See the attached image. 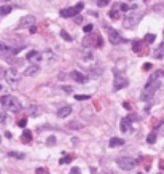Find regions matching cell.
I'll use <instances>...</instances> for the list:
<instances>
[{
    "instance_id": "1",
    "label": "cell",
    "mask_w": 164,
    "mask_h": 174,
    "mask_svg": "<svg viewBox=\"0 0 164 174\" xmlns=\"http://www.w3.org/2000/svg\"><path fill=\"white\" fill-rule=\"evenodd\" d=\"M163 75L161 70H156L154 74L151 75V78L148 80V83L145 85V88L142 90V94H140V99L142 101H150L156 93V90L161 86V81H159V77Z\"/></svg>"
},
{
    "instance_id": "2",
    "label": "cell",
    "mask_w": 164,
    "mask_h": 174,
    "mask_svg": "<svg viewBox=\"0 0 164 174\" xmlns=\"http://www.w3.org/2000/svg\"><path fill=\"white\" fill-rule=\"evenodd\" d=\"M0 104H2V107L7 109V110H11V112L21 110V102L15 98V96H2V98H0Z\"/></svg>"
},
{
    "instance_id": "3",
    "label": "cell",
    "mask_w": 164,
    "mask_h": 174,
    "mask_svg": "<svg viewBox=\"0 0 164 174\" xmlns=\"http://www.w3.org/2000/svg\"><path fill=\"white\" fill-rule=\"evenodd\" d=\"M142 19V13L140 11H128L124 16V27H128V29H134L135 26L139 24V21Z\"/></svg>"
},
{
    "instance_id": "4",
    "label": "cell",
    "mask_w": 164,
    "mask_h": 174,
    "mask_svg": "<svg viewBox=\"0 0 164 174\" xmlns=\"http://www.w3.org/2000/svg\"><path fill=\"white\" fill-rule=\"evenodd\" d=\"M116 164H118L123 171H131V169L135 168L137 161H135L134 158H129V157H120V158H116Z\"/></svg>"
},
{
    "instance_id": "5",
    "label": "cell",
    "mask_w": 164,
    "mask_h": 174,
    "mask_svg": "<svg viewBox=\"0 0 164 174\" xmlns=\"http://www.w3.org/2000/svg\"><path fill=\"white\" fill-rule=\"evenodd\" d=\"M83 7H85V5L80 2V3H77L75 7L64 8V10H61V16H62V18H72V16H75V15H78V13L83 10Z\"/></svg>"
},
{
    "instance_id": "6",
    "label": "cell",
    "mask_w": 164,
    "mask_h": 174,
    "mask_svg": "<svg viewBox=\"0 0 164 174\" xmlns=\"http://www.w3.org/2000/svg\"><path fill=\"white\" fill-rule=\"evenodd\" d=\"M105 30H107V35H109V40H110V43H112V45H120V43H123V42H124L123 37H121V35H120L115 29H112V27L107 26V27H105Z\"/></svg>"
},
{
    "instance_id": "7",
    "label": "cell",
    "mask_w": 164,
    "mask_h": 174,
    "mask_svg": "<svg viewBox=\"0 0 164 174\" xmlns=\"http://www.w3.org/2000/svg\"><path fill=\"white\" fill-rule=\"evenodd\" d=\"M128 85H129V80L126 78L124 75H121V74H116V75H115V80H113V88H115L116 91L126 88Z\"/></svg>"
},
{
    "instance_id": "8",
    "label": "cell",
    "mask_w": 164,
    "mask_h": 174,
    "mask_svg": "<svg viewBox=\"0 0 164 174\" xmlns=\"http://www.w3.org/2000/svg\"><path fill=\"white\" fill-rule=\"evenodd\" d=\"M32 26H35V18L32 16V15H27L24 18H21L19 29H24V27H32Z\"/></svg>"
},
{
    "instance_id": "9",
    "label": "cell",
    "mask_w": 164,
    "mask_h": 174,
    "mask_svg": "<svg viewBox=\"0 0 164 174\" xmlns=\"http://www.w3.org/2000/svg\"><path fill=\"white\" fill-rule=\"evenodd\" d=\"M70 77H72V80H75L77 83H86V81L89 80V75H83L81 72H78V70H73L72 74H70Z\"/></svg>"
},
{
    "instance_id": "10",
    "label": "cell",
    "mask_w": 164,
    "mask_h": 174,
    "mask_svg": "<svg viewBox=\"0 0 164 174\" xmlns=\"http://www.w3.org/2000/svg\"><path fill=\"white\" fill-rule=\"evenodd\" d=\"M26 59L27 61H30V62H34V64H37V62H40L41 59H43V54L38 53V51H29L27 53V56H26Z\"/></svg>"
},
{
    "instance_id": "11",
    "label": "cell",
    "mask_w": 164,
    "mask_h": 174,
    "mask_svg": "<svg viewBox=\"0 0 164 174\" xmlns=\"http://www.w3.org/2000/svg\"><path fill=\"white\" fill-rule=\"evenodd\" d=\"M5 80L8 81V83H15V81H18V74H16V69L15 67H11V69H8V70H7Z\"/></svg>"
},
{
    "instance_id": "12",
    "label": "cell",
    "mask_w": 164,
    "mask_h": 174,
    "mask_svg": "<svg viewBox=\"0 0 164 174\" xmlns=\"http://www.w3.org/2000/svg\"><path fill=\"white\" fill-rule=\"evenodd\" d=\"M0 54H2V56H5V58H10V56H13V48L8 47L7 43L0 42Z\"/></svg>"
},
{
    "instance_id": "13",
    "label": "cell",
    "mask_w": 164,
    "mask_h": 174,
    "mask_svg": "<svg viewBox=\"0 0 164 174\" xmlns=\"http://www.w3.org/2000/svg\"><path fill=\"white\" fill-rule=\"evenodd\" d=\"M40 72V66L38 64H32V66H29L24 70V75H27V77H32V75H35V74H38Z\"/></svg>"
},
{
    "instance_id": "14",
    "label": "cell",
    "mask_w": 164,
    "mask_h": 174,
    "mask_svg": "<svg viewBox=\"0 0 164 174\" xmlns=\"http://www.w3.org/2000/svg\"><path fill=\"white\" fill-rule=\"evenodd\" d=\"M70 113H72V107L65 106V107H62V109H59L58 110V117L59 118H65V117H69Z\"/></svg>"
},
{
    "instance_id": "15",
    "label": "cell",
    "mask_w": 164,
    "mask_h": 174,
    "mask_svg": "<svg viewBox=\"0 0 164 174\" xmlns=\"http://www.w3.org/2000/svg\"><path fill=\"white\" fill-rule=\"evenodd\" d=\"M153 56H154V59H163L164 58V43H161L156 50H154Z\"/></svg>"
},
{
    "instance_id": "16",
    "label": "cell",
    "mask_w": 164,
    "mask_h": 174,
    "mask_svg": "<svg viewBox=\"0 0 164 174\" xmlns=\"http://www.w3.org/2000/svg\"><path fill=\"white\" fill-rule=\"evenodd\" d=\"M21 141L24 144H29L32 141V133L29 130H24V131H22V134H21Z\"/></svg>"
},
{
    "instance_id": "17",
    "label": "cell",
    "mask_w": 164,
    "mask_h": 174,
    "mask_svg": "<svg viewBox=\"0 0 164 174\" xmlns=\"http://www.w3.org/2000/svg\"><path fill=\"white\" fill-rule=\"evenodd\" d=\"M123 144H124V139H121V137H112L110 142H109L110 147H120Z\"/></svg>"
},
{
    "instance_id": "18",
    "label": "cell",
    "mask_w": 164,
    "mask_h": 174,
    "mask_svg": "<svg viewBox=\"0 0 164 174\" xmlns=\"http://www.w3.org/2000/svg\"><path fill=\"white\" fill-rule=\"evenodd\" d=\"M129 126H131V120H129V117L123 118V120H121V131L126 133V131L129 130Z\"/></svg>"
},
{
    "instance_id": "19",
    "label": "cell",
    "mask_w": 164,
    "mask_h": 174,
    "mask_svg": "<svg viewBox=\"0 0 164 174\" xmlns=\"http://www.w3.org/2000/svg\"><path fill=\"white\" fill-rule=\"evenodd\" d=\"M140 47H142V42H140V40H134V42H132V50L135 53L140 51Z\"/></svg>"
},
{
    "instance_id": "20",
    "label": "cell",
    "mask_w": 164,
    "mask_h": 174,
    "mask_svg": "<svg viewBox=\"0 0 164 174\" xmlns=\"http://www.w3.org/2000/svg\"><path fill=\"white\" fill-rule=\"evenodd\" d=\"M147 142L148 144H154V142H156V133H150V134L147 136Z\"/></svg>"
},
{
    "instance_id": "21",
    "label": "cell",
    "mask_w": 164,
    "mask_h": 174,
    "mask_svg": "<svg viewBox=\"0 0 164 174\" xmlns=\"http://www.w3.org/2000/svg\"><path fill=\"white\" fill-rule=\"evenodd\" d=\"M118 8H120V7H118ZM118 8L115 7L113 10H112V11L109 13V16L112 18V19H118V16H120V13H118Z\"/></svg>"
},
{
    "instance_id": "22",
    "label": "cell",
    "mask_w": 164,
    "mask_h": 174,
    "mask_svg": "<svg viewBox=\"0 0 164 174\" xmlns=\"http://www.w3.org/2000/svg\"><path fill=\"white\" fill-rule=\"evenodd\" d=\"M8 155H10L11 158H19V160H22V158L26 157L24 153H19V152H10V153H8Z\"/></svg>"
},
{
    "instance_id": "23",
    "label": "cell",
    "mask_w": 164,
    "mask_h": 174,
    "mask_svg": "<svg viewBox=\"0 0 164 174\" xmlns=\"http://www.w3.org/2000/svg\"><path fill=\"white\" fill-rule=\"evenodd\" d=\"M154 39H156V35H153V34H147V35H145V42H147V43H153Z\"/></svg>"
},
{
    "instance_id": "24",
    "label": "cell",
    "mask_w": 164,
    "mask_h": 174,
    "mask_svg": "<svg viewBox=\"0 0 164 174\" xmlns=\"http://www.w3.org/2000/svg\"><path fill=\"white\" fill-rule=\"evenodd\" d=\"M10 11H11V7H10V5H7V7H2V8H0V15H8Z\"/></svg>"
},
{
    "instance_id": "25",
    "label": "cell",
    "mask_w": 164,
    "mask_h": 174,
    "mask_svg": "<svg viewBox=\"0 0 164 174\" xmlns=\"http://www.w3.org/2000/svg\"><path fill=\"white\" fill-rule=\"evenodd\" d=\"M75 99L77 101H85V99H91V96L89 94H77L75 96Z\"/></svg>"
},
{
    "instance_id": "26",
    "label": "cell",
    "mask_w": 164,
    "mask_h": 174,
    "mask_svg": "<svg viewBox=\"0 0 164 174\" xmlns=\"http://www.w3.org/2000/svg\"><path fill=\"white\" fill-rule=\"evenodd\" d=\"M61 37H62L64 40H67V42H72V37H70L65 30H61Z\"/></svg>"
},
{
    "instance_id": "27",
    "label": "cell",
    "mask_w": 164,
    "mask_h": 174,
    "mask_svg": "<svg viewBox=\"0 0 164 174\" xmlns=\"http://www.w3.org/2000/svg\"><path fill=\"white\" fill-rule=\"evenodd\" d=\"M72 161V157H64V158H61V164H67V163H70Z\"/></svg>"
},
{
    "instance_id": "28",
    "label": "cell",
    "mask_w": 164,
    "mask_h": 174,
    "mask_svg": "<svg viewBox=\"0 0 164 174\" xmlns=\"http://www.w3.org/2000/svg\"><path fill=\"white\" fill-rule=\"evenodd\" d=\"M110 3V0H97V5L99 7H107Z\"/></svg>"
},
{
    "instance_id": "29",
    "label": "cell",
    "mask_w": 164,
    "mask_h": 174,
    "mask_svg": "<svg viewBox=\"0 0 164 174\" xmlns=\"http://www.w3.org/2000/svg\"><path fill=\"white\" fill-rule=\"evenodd\" d=\"M92 27H94V26H92V24H86L85 27H83V30H85L86 34H89V32H92Z\"/></svg>"
},
{
    "instance_id": "30",
    "label": "cell",
    "mask_w": 164,
    "mask_h": 174,
    "mask_svg": "<svg viewBox=\"0 0 164 174\" xmlns=\"http://www.w3.org/2000/svg\"><path fill=\"white\" fill-rule=\"evenodd\" d=\"M69 174H81V171H80L77 166H73L72 169H70V173H69Z\"/></svg>"
},
{
    "instance_id": "31",
    "label": "cell",
    "mask_w": 164,
    "mask_h": 174,
    "mask_svg": "<svg viewBox=\"0 0 164 174\" xmlns=\"http://www.w3.org/2000/svg\"><path fill=\"white\" fill-rule=\"evenodd\" d=\"M120 10H123V11H129V5H126V3H121V5H120Z\"/></svg>"
},
{
    "instance_id": "32",
    "label": "cell",
    "mask_w": 164,
    "mask_h": 174,
    "mask_svg": "<svg viewBox=\"0 0 164 174\" xmlns=\"http://www.w3.org/2000/svg\"><path fill=\"white\" fill-rule=\"evenodd\" d=\"M7 121V113H0V123H5Z\"/></svg>"
},
{
    "instance_id": "33",
    "label": "cell",
    "mask_w": 164,
    "mask_h": 174,
    "mask_svg": "<svg viewBox=\"0 0 164 174\" xmlns=\"http://www.w3.org/2000/svg\"><path fill=\"white\" fill-rule=\"evenodd\" d=\"M5 74H7V70L3 67H0V78H5Z\"/></svg>"
},
{
    "instance_id": "34",
    "label": "cell",
    "mask_w": 164,
    "mask_h": 174,
    "mask_svg": "<svg viewBox=\"0 0 164 174\" xmlns=\"http://www.w3.org/2000/svg\"><path fill=\"white\" fill-rule=\"evenodd\" d=\"M26 123H27V121H26V118H22V120L18 121V125H19L21 128H24V126H26Z\"/></svg>"
},
{
    "instance_id": "35",
    "label": "cell",
    "mask_w": 164,
    "mask_h": 174,
    "mask_svg": "<svg viewBox=\"0 0 164 174\" xmlns=\"http://www.w3.org/2000/svg\"><path fill=\"white\" fill-rule=\"evenodd\" d=\"M143 69H145V70H150V69H151V64H145V66H143Z\"/></svg>"
},
{
    "instance_id": "36",
    "label": "cell",
    "mask_w": 164,
    "mask_h": 174,
    "mask_svg": "<svg viewBox=\"0 0 164 174\" xmlns=\"http://www.w3.org/2000/svg\"><path fill=\"white\" fill-rule=\"evenodd\" d=\"M64 91H67V93H72V88H70V86H64Z\"/></svg>"
},
{
    "instance_id": "37",
    "label": "cell",
    "mask_w": 164,
    "mask_h": 174,
    "mask_svg": "<svg viewBox=\"0 0 164 174\" xmlns=\"http://www.w3.org/2000/svg\"><path fill=\"white\" fill-rule=\"evenodd\" d=\"M123 107H124V109H131V104H129V102H124Z\"/></svg>"
},
{
    "instance_id": "38",
    "label": "cell",
    "mask_w": 164,
    "mask_h": 174,
    "mask_svg": "<svg viewBox=\"0 0 164 174\" xmlns=\"http://www.w3.org/2000/svg\"><path fill=\"white\" fill-rule=\"evenodd\" d=\"M81 21H83V18H81V16H78L77 19H75V22H77V24H78V22H81Z\"/></svg>"
},
{
    "instance_id": "39",
    "label": "cell",
    "mask_w": 164,
    "mask_h": 174,
    "mask_svg": "<svg viewBox=\"0 0 164 174\" xmlns=\"http://www.w3.org/2000/svg\"><path fill=\"white\" fill-rule=\"evenodd\" d=\"M56 141H54V137H49V141H48V144H54Z\"/></svg>"
},
{
    "instance_id": "40",
    "label": "cell",
    "mask_w": 164,
    "mask_h": 174,
    "mask_svg": "<svg viewBox=\"0 0 164 174\" xmlns=\"http://www.w3.org/2000/svg\"><path fill=\"white\" fill-rule=\"evenodd\" d=\"M159 168H161V169H164V161H159Z\"/></svg>"
},
{
    "instance_id": "41",
    "label": "cell",
    "mask_w": 164,
    "mask_h": 174,
    "mask_svg": "<svg viewBox=\"0 0 164 174\" xmlns=\"http://www.w3.org/2000/svg\"><path fill=\"white\" fill-rule=\"evenodd\" d=\"M143 2H148V0H143Z\"/></svg>"
},
{
    "instance_id": "42",
    "label": "cell",
    "mask_w": 164,
    "mask_h": 174,
    "mask_svg": "<svg viewBox=\"0 0 164 174\" xmlns=\"http://www.w3.org/2000/svg\"><path fill=\"white\" fill-rule=\"evenodd\" d=\"M7 2H8V0H7Z\"/></svg>"
}]
</instances>
